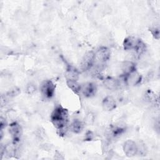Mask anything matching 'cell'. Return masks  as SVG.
<instances>
[{"mask_svg":"<svg viewBox=\"0 0 160 160\" xmlns=\"http://www.w3.org/2000/svg\"><path fill=\"white\" fill-rule=\"evenodd\" d=\"M51 121L57 129L59 135H63L68 124V111L61 106H56L51 114Z\"/></svg>","mask_w":160,"mask_h":160,"instance_id":"cell-1","label":"cell"},{"mask_svg":"<svg viewBox=\"0 0 160 160\" xmlns=\"http://www.w3.org/2000/svg\"><path fill=\"white\" fill-rule=\"evenodd\" d=\"M124 49L126 51H134L138 54H142L146 50V44L140 39L134 36H129L123 41Z\"/></svg>","mask_w":160,"mask_h":160,"instance_id":"cell-2","label":"cell"},{"mask_svg":"<svg viewBox=\"0 0 160 160\" xmlns=\"http://www.w3.org/2000/svg\"><path fill=\"white\" fill-rule=\"evenodd\" d=\"M110 54V50L107 47L101 46L99 48L94 52L95 63L97 62V65H100L101 67L109 59Z\"/></svg>","mask_w":160,"mask_h":160,"instance_id":"cell-3","label":"cell"},{"mask_svg":"<svg viewBox=\"0 0 160 160\" xmlns=\"http://www.w3.org/2000/svg\"><path fill=\"white\" fill-rule=\"evenodd\" d=\"M56 86L51 80H46L41 86V92L45 99H51L55 92Z\"/></svg>","mask_w":160,"mask_h":160,"instance_id":"cell-4","label":"cell"},{"mask_svg":"<svg viewBox=\"0 0 160 160\" xmlns=\"http://www.w3.org/2000/svg\"><path fill=\"white\" fill-rule=\"evenodd\" d=\"M123 79L126 85L134 86L141 83L142 76L136 70H135L126 76H123Z\"/></svg>","mask_w":160,"mask_h":160,"instance_id":"cell-5","label":"cell"},{"mask_svg":"<svg viewBox=\"0 0 160 160\" xmlns=\"http://www.w3.org/2000/svg\"><path fill=\"white\" fill-rule=\"evenodd\" d=\"M95 64V59H94V52H89L86 53L81 61V69L83 71H87L91 69V68Z\"/></svg>","mask_w":160,"mask_h":160,"instance_id":"cell-6","label":"cell"},{"mask_svg":"<svg viewBox=\"0 0 160 160\" xmlns=\"http://www.w3.org/2000/svg\"><path fill=\"white\" fill-rule=\"evenodd\" d=\"M123 151L125 154L132 157L138 152V144L132 140H127L123 144Z\"/></svg>","mask_w":160,"mask_h":160,"instance_id":"cell-7","label":"cell"},{"mask_svg":"<svg viewBox=\"0 0 160 160\" xmlns=\"http://www.w3.org/2000/svg\"><path fill=\"white\" fill-rule=\"evenodd\" d=\"M97 91L96 86L94 83L91 82H86L81 85V92L82 94L87 98L92 97L95 95Z\"/></svg>","mask_w":160,"mask_h":160,"instance_id":"cell-8","label":"cell"},{"mask_svg":"<svg viewBox=\"0 0 160 160\" xmlns=\"http://www.w3.org/2000/svg\"><path fill=\"white\" fill-rule=\"evenodd\" d=\"M9 133L13 139L14 143L16 144L20 139L22 134L21 127L16 122L11 123L9 126Z\"/></svg>","mask_w":160,"mask_h":160,"instance_id":"cell-9","label":"cell"},{"mask_svg":"<svg viewBox=\"0 0 160 160\" xmlns=\"http://www.w3.org/2000/svg\"><path fill=\"white\" fill-rule=\"evenodd\" d=\"M104 86L109 90H116L120 86V82L118 79L112 77H107L103 81Z\"/></svg>","mask_w":160,"mask_h":160,"instance_id":"cell-10","label":"cell"},{"mask_svg":"<svg viewBox=\"0 0 160 160\" xmlns=\"http://www.w3.org/2000/svg\"><path fill=\"white\" fill-rule=\"evenodd\" d=\"M102 108L108 111H111L116 108V102L111 96H106L102 102Z\"/></svg>","mask_w":160,"mask_h":160,"instance_id":"cell-11","label":"cell"},{"mask_svg":"<svg viewBox=\"0 0 160 160\" xmlns=\"http://www.w3.org/2000/svg\"><path fill=\"white\" fill-rule=\"evenodd\" d=\"M121 70L122 71V76L136 70L135 64L131 61H125L121 66Z\"/></svg>","mask_w":160,"mask_h":160,"instance_id":"cell-12","label":"cell"},{"mask_svg":"<svg viewBox=\"0 0 160 160\" xmlns=\"http://www.w3.org/2000/svg\"><path fill=\"white\" fill-rule=\"evenodd\" d=\"M70 129L74 133H79L83 129V124L79 119H74L70 124Z\"/></svg>","mask_w":160,"mask_h":160,"instance_id":"cell-13","label":"cell"},{"mask_svg":"<svg viewBox=\"0 0 160 160\" xmlns=\"http://www.w3.org/2000/svg\"><path fill=\"white\" fill-rule=\"evenodd\" d=\"M68 86L75 93L78 94L81 92V85L78 83L77 80H66Z\"/></svg>","mask_w":160,"mask_h":160,"instance_id":"cell-14","label":"cell"},{"mask_svg":"<svg viewBox=\"0 0 160 160\" xmlns=\"http://www.w3.org/2000/svg\"><path fill=\"white\" fill-rule=\"evenodd\" d=\"M66 80H77L79 78V72L74 68H69L66 72Z\"/></svg>","mask_w":160,"mask_h":160,"instance_id":"cell-15","label":"cell"},{"mask_svg":"<svg viewBox=\"0 0 160 160\" xmlns=\"http://www.w3.org/2000/svg\"><path fill=\"white\" fill-rule=\"evenodd\" d=\"M144 99L146 101L149 103H154L156 104L158 102V98L156 96V94L154 93L151 90H147L144 93Z\"/></svg>","mask_w":160,"mask_h":160,"instance_id":"cell-16","label":"cell"},{"mask_svg":"<svg viewBox=\"0 0 160 160\" xmlns=\"http://www.w3.org/2000/svg\"><path fill=\"white\" fill-rule=\"evenodd\" d=\"M152 36L157 39L159 38V28L158 26H154L151 29Z\"/></svg>","mask_w":160,"mask_h":160,"instance_id":"cell-17","label":"cell"},{"mask_svg":"<svg viewBox=\"0 0 160 160\" xmlns=\"http://www.w3.org/2000/svg\"><path fill=\"white\" fill-rule=\"evenodd\" d=\"M35 91H36V86H34V84L32 83L28 84V86H26V92L28 94H33Z\"/></svg>","mask_w":160,"mask_h":160,"instance_id":"cell-18","label":"cell"},{"mask_svg":"<svg viewBox=\"0 0 160 160\" xmlns=\"http://www.w3.org/2000/svg\"><path fill=\"white\" fill-rule=\"evenodd\" d=\"M93 138V134L91 131H88L86 134V139L87 141H91Z\"/></svg>","mask_w":160,"mask_h":160,"instance_id":"cell-19","label":"cell"}]
</instances>
